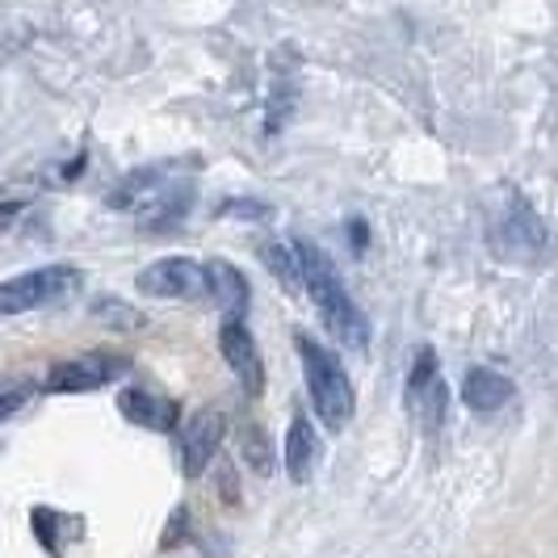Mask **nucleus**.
Instances as JSON below:
<instances>
[{"label": "nucleus", "mask_w": 558, "mask_h": 558, "mask_svg": "<svg viewBox=\"0 0 558 558\" xmlns=\"http://www.w3.org/2000/svg\"><path fill=\"white\" fill-rule=\"evenodd\" d=\"M194 202V168L185 165H143L126 172L110 190V210L131 215L140 227L165 231L190 215Z\"/></svg>", "instance_id": "obj_1"}, {"label": "nucleus", "mask_w": 558, "mask_h": 558, "mask_svg": "<svg viewBox=\"0 0 558 558\" xmlns=\"http://www.w3.org/2000/svg\"><path fill=\"white\" fill-rule=\"evenodd\" d=\"M131 369L126 357L118 353H84V357H72V362H59L47 369V391L56 395H81V391H97V387H110L122 374Z\"/></svg>", "instance_id": "obj_7"}, {"label": "nucleus", "mask_w": 558, "mask_h": 558, "mask_svg": "<svg viewBox=\"0 0 558 558\" xmlns=\"http://www.w3.org/2000/svg\"><path fill=\"white\" fill-rule=\"evenodd\" d=\"M319 466V437L311 428V420L303 412H294L290 420V433H286V471L294 483H307Z\"/></svg>", "instance_id": "obj_13"}, {"label": "nucleus", "mask_w": 558, "mask_h": 558, "mask_svg": "<svg viewBox=\"0 0 558 558\" xmlns=\"http://www.w3.org/2000/svg\"><path fill=\"white\" fill-rule=\"evenodd\" d=\"M76 290H81V269L76 265H43L34 274L9 278L0 286V311L17 315V311L56 307L63 299H72Z\"/></svg>", "instance_id": "obj_6"}, {"label": "nucleus", "mask_w": 558, "mask_h": 558, "mask_svg": "<svg viewBox=\"0 0 558 558\" xmlns=\"http://www.w3.org/2000/svg\"><path fill=\"white\" fill-rule=\"evenodd\" d=\"M462 399H466V408L492 416V412H504V408L517 399V387H512V378H504L500 369L475 365V369L466 374V383H462Z\"/></svg>", "instance_id": "obj_12"}, {"label": "nucleus", "mask_w": 558, "mask_h": 558, "mask_svg": "<svg viewBox=\"0 0 558 558\" xmlns=\"http://www.w3.org/2000/svg\"><path fill=\"white\" fill-rule=\"evenodd\" d=\"M223 215H269V206H252V202H235V206H223Z\"/></svg>", "instance_id": "obj_19"}, {"label": "nucleus", "mask_w": 558, "mask_h": 558, "mask_svg": "<svg viewBox=\"0 0 558 558\" xmlns=\"http://www.w3.org/2000/svg\"><path fill=\"white\" fill-rule=\"evenodd\" d=\"M240 453H244V462H248L256 475H269V471H274L269 437H265L256 424H244V428H240Z\"/></svg>", "instance_id": "obj_17"}, {"label": "nucleus", "mask_w": 558, "mask_h": 558, "mask_svg": "<svg viewBox=\"0 0 558 558\" xmlns=\"http://www.w3.org/2000/svg\"><path fill=\"white\" fill-rule=\"evenodd\" d=\"M26 395H34V387H22V383H9V387H4V395H0V416H4V420L13 416V412L22 408V399H26Z\"/></svg>", "instance_id": "obj_18"}, {"label": "nucleus", "mask_w": 558, "mask_h": 558, "mask_svg": "<svg viewBox=\"0 0 558 558\" xmlns=\"http://www.w3.org/2000/svg\"><path fill=\"white\" fill-rule=\"evenodd\" d=\"M349 231H353V248H365V223H362V219H353V223H349Z\"/></svg>", "instance_id": "obj_20"}, {"label": "nucleus", "mask_w": 558, "mask_h": 558, "mask_svg": "<svg viewBox=\"0 0 558 558\" xmlns=\"http://www.w3.org/2000/svg\"><path fill=\"white\" fill-rule=\"evenodd\" d=\"M294 252H299L303 290H307V299L319 311V319L328 324V332L336 340H344L349 349H365L369 344V319L353 303V294L344 290V281H340L336 265L328 260V252L319 244H311V240H294Z\"/></svg>", "instance_id": "obj_2"}, {"label": "nucleus", "mask_w": 558, "mask_h": 558, "mask_svg": "<svg viewBox=\"0 0 558 558\" xmlns=\"http://www.w3.org/2000/svg\"><path fill=\"white\" fill-rule=\"evenodd\" d=\"M206 278H210V299L227 311V319H240L244 307H248V278L227 265V260H206Z\"/></svg>", "instance_id": "obj_14"}, {"label": "nucleus", "mask_w": 558, "mask_h": 558, "mask_svg": "<svg viewBox=\"0 0 558 558\" xmlns=\"http://www.w3.org/2000/svg\"><path fill=\"white\" fill-rule=\"evenodd\" d=\"M135 286L151 299H202V294L210 299L206 265L190 260V256H165V260L147 265Z\"/></svg>", "instance_id": "obj_8"}, {"label": "nucleus", "mask_w": 558, "mask_h": 558, "mask_svg": "<svg viewBox=\"0 0 558 558\" xmlns=\"http://www.w3.org/2000/svg\"><path fill=\"white\" fill-rule=\"evenodd\" d=\"M93 319L110 324V328H118V332H135V328H143V311L131 307V303H122V299H113V294H106V299L93 303Z\"/></svg>", "instance_id": "obj_16"}, {"label": "nucleus", "mask_w": 558, "mask_h": 558, "mask_svg": "<svg viewBox=\"0 0 558 558\" xmlns=\"http://www.w3.org/2000/svg\"><path fill=\"white\" fill-rule=\"evenodd\" d=\"M219 349H223L227 365H231L235 383L244 387V395H252V399H256V395L265 391V357H260L256 336L248 332V324H244V319H223Z\"/></svg>", "instance_id": "obj_10"}, {"label": "nucleus", "mask_w": 558, "mask_h": 558, "mask_svg": "<svg viewBox=\"0 0 558 558\" xmlns=\"http://www.w3.org/2000/svg\"><path fill=\"white\" fill-rule=\"evenodd\" d=\"M403 403H408V416H412V424H416L424 437H437L441 433L449 412V391H446V378H441V362H437V353L428 344L416 349V357H412Z\"/></svg>", "instance_id": "obj_5"}, {"label": "nucleus", "mask_w": 558, "mask_h": 558, "mask_svg": "<svg viewBox=\"0 0 558 558\" xmlns=\"http://www.w3.org/2000/svg\"><path fill=\"white\" fill-rule=\"evenodd\" d=\"M256 252H260V260L278 274L286 286H303V274H299V252H294V244H278V240H260L256 244Z\"/></svg>", "instance_id": "obj_15"}, {"label": "nucleus", "mask_w": 558, "mask_h": 558, "mask_svg": "<svg viewBox=\"0 0 558 558\" xmlns=\"http://www.w3.org/2000/svg\"><path fill=\"white\" fill-rule=\"evenodd\" d=\"M227 437V416L219 408H202L197 416H190L181 424V433H177V458H181V471L190 478H197L210 462H215V453L223 446Z\"/></svg>", "instance_id": "obj_9"}, {"label": "nucleus", "mask_w": 558, "mask_h": 558, "mask_svg": "<svg viewBox=\"0 0 558 558\" xmlns=\"http://www.w3.org/2000/svg\"><path fill=\"white\" fill-rule=\"evenodd\" d=\"M487 244L496 256L512 260V265H533L550 235H546V223L537 219V210L530 206V197L512 185L496 190L492 206H487Z\"/></svg>", "instance_id": "obj_3"}, {"label": "nucleus", "mask_w": 558, "mask_h": 558, "mask_svg": "<svg viewBox=\"0 0 558 558\" xmlns=\"http://www.w3.org/2000/svg\"><path fill=\"white\" fill-rule=\"evenodd\" d=\"M118 412L131 420V424H140V428H151V433H172L177 420H181L177 399L156 395V391H143V387L118 395Z\"/></svg>", "instance_id": "obj_11"}, {"label": "nucleus", "mask_w": 558, "mask_h": 558, "mask_svg": "<svg viewBox=\"0 0 558 558\" xmlns=\"http://www.w3.org/2000/svg\"><path fill=\"white\" fill-rule=\"evenodd\" d=\"M294 353L303 362V378H307V395L315 416L324 420L332 433H340L349 420H353V408H357V395H353V383L344 374V365L336 362L332 349H324L315 336H307L303 328L294 332Z\"/></svg>", "instance_id": "obj_4"}]
</instances>
